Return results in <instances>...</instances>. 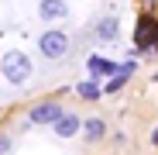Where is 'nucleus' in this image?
Wrapping results in <instances>:
<instances>
[{
    "instance_id": "nucleus-14",
    "label": "nucleus",
    "mask_w": 158,
    "mask_h": 155,
    "mask_svg": "<svg viewBox=\"0 0 158 155\" xmlns=\"http://www.w3.org/2000/svg\"><path fill=\"white\" fill-rule=\"evenodd\" d=\"M155 83H158V72H155Z\"/></svg>"
},
{
    "instance_id": "nucleus-8",
    "label": "nucleus",
    "mask_w": 158,
    "mask_h": 155,
    "mask_svg": "<svg viewBox=\"0 0 158 155\" xmlns=\"http://www.w3.org/2000/svg\"><path fill=\"white\" fill-rule=\"evenodd\" d=\"M103 135H107V124H103V117H86L83 121V138L93 145V141H100Z\"/></svg>"
},
{
    "instance_id": "nucleus-2",
    "label": "nucleus",
    "mask_w": 158,
    "mask_h": 155,
    "mask_svg": "<svg viewBox=\"0 0 158 155\" xmlns=\"http://www.w3.org/2000/svg\"><path fill=\"white\" fill-rule=\"evenodd\" d=\"M155 48H158V21L151 14H141L138 28H134V52H131V59L144 55V52H155Z\"/></svg>"
},
{
    "instance_id": "nucleus-13",
    "label": "nucleus",
    "mask_w": 158,
    "mask_h": 155,
    "mask_svg": "<svg viewBox=\"0 0 158 155\" xmlns=\"http://www.w3.org/2000/svg\"><path fill=\"white\" fill-rule=\"evenodd\" d=\"M151 145L158 148V127H155V131H151Z\"/></svg>"
},
{
    "instance_id": "nucleus-4",
    "label": "nucleus",
    "mask_w": 158,
    "mask_h": 155,
    "mask_svg": "<svg viewBox=\"0 0 158 155\" xmlns=\"http://www.w3.org/2000/svg\"><path fill=\"white\" fill-rule=\"evenodd\" d=\"M62 114H65V107L59 100H41V103H35V107L28 110V121L31 124H52V127H55Z\"/></svg>"
},
{
    "instance_id": "nucleus-12",
    "label": "nucleus",
    "mask_w": 158,
    "mask_h": 155,
    "mask_svg": "<svg viewBox=\"0 0 158 155\" xmlns=\"http://www.w3.org/2000/svg\"><path fill=\"white\" fill-rule=\"evenodd\" d=\"M7 152H14V138L10 135H0V155H7Z\"/></svg>"
},
{
    "instance_id": "nucleus-3",
    "label": "nucleus",
    "mask_w": 158,
    "mask_h": 155,
    "mask_svg": "<svg viewBox=\"0 0 158 155\" xmlns=\"http://www.w3.org/2000/svg\"><path fill=\"white\" fill-rule=\"evenodd\" d=\"M38 52L45 59H62V55H69V35L65 31H59V28H48V31H41V38H38Z\"/></svg>"
},
{
    "instance_id": "nucleus-1",
    "label": "nucleus",
    "mask_w": 158,
    "mask_h": 155,
    "mask_svg": "<svg viewBox=\"0 0 158 155\" xmlns=\"http://www.w3.org/2000/svg\"><path fill=\"white\" fill-rule=\"evenodd\" d=\"M0 72H4V80H7V83L21 86V83H28V80H31V59L24 55V52L10 48V52H4V59H0Z\"/></svg>"
},
{
    "instance_id": "nucleus-7",
    "label": "nucleus",
    "mask_w": 158,
    "mask_h": 155,
    "mask_svg": "<svg viewBox=\"0 0 158 155\" xmlns=\"http://www.w3.org/2000/svg\"><path fill=\"white\" fill-rule=\"evenodd\" d=\"M38 14H41L45 21H59V17L69 14V4H65V0H41V4H38Z\"/></svg>"
},
{
    "instance_id": "nucleus-11",
    "label": "nucleus",
    "mask_w": 158,
    "mask_h": 155,
    "mask_svg": "<svg viewBox=\"0 0 158 155\" xmlns=\"http://www.w3.org/2000/svg\"><path fill=\"white\" fill-rule=\"evenodd\" d=\"M134 69H138V66H134V59H127L124 66H117V80H120V83H127L131 76H134Z\"/></svg>"
},
{
    "instance_id": "nucleus-10",
    "label": "nucleus",
    "mask_w": 158,
    "mask_h": 155,
    "mask_svg": "<svg viewBox=\"0 0 158 155\" xmlns=\"http://www.w3.org/2000/svg\"><path fill=\"white\" fill-rule=\"evenodd\" d=\"M76 93L83 97V100H100V97H103V86H100L96 80H83V83L76 86Z\"/></svg>"
},
{
    "instance_id": "nucleus-6",
    "label": "nucleus",
    "mask_w": 158,
    "mask_h": 155,
    "mask_svg": "<svg viewBox=\"0 0 158 155\" xmlns=\"http://www.w3.org/2000/svg\"><path fill=\"white\" fill-rule=\"evenodd\" d=\"M86 69H89V76H93V80H103V76H117V66H114L110 59H103V55H89V59H86Z\"/></svg>"
},
{
    "instance_id": "nucleus-5",
    "label": "nucleus",
    "mask_w": 158,
    "mask_h": 155,
    "mask_svg": "<svg viewBox=\"0 0 158 155\" xmlns=\"http://www.w3.org/2000/svg\"><path fill=\"white\" fill-rule=\"evenodd\" d=\"M83 131V121H79V114H72V110H65L62 117H59V124H55V135L59 138H72V135H79Z\"/></svg>"
},
{
    "instance_id": "nucleus-9",
    "label": "nucleus",
    "mask_w": 158,
    "mask_h": 155,
    "mask_svg": "<svg viewBox=\"0 0 158 155\" xmlns=\"http://www.w3.org/2000/svg\"><path fill=\"white\" fill-rule=\"evenodd\" d=\"M96 38H103V41L120 38V21H117V17H103V21L96 24Z\"/></svg>"
}]
</instances>
